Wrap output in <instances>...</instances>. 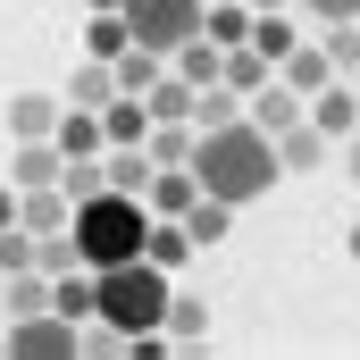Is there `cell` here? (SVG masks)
<instances>
[{"label": "cell", "instance_id": "cell-8", "mask_svg": "<svg viewBox=\"0 0 360 360\" xmlns=\"http://www.w3.org/2000/svg\"><path fill=\"white\" fill-rule=\"evenodd\" d=\"M243 117H252L260 134H285V126L302 117V92L285 84V76H269V84H260V92H243Z\"/></svg>", "mask_w": 360, "mask_h": 360}, {"label": "cell", "instance_id": "cell-28", "mask_svg": "<svg viewBox=\"0 0 360 360\" xmlns=\"http://www.w3.org/2000/svg\"><path fill=\"white\" fill-rule=\"evenodd\" d=\"M335 151H344V168H352V184H360V134H344Z\"/></svg>", "mask_w": 360, "mask_h": 360}, {"label": "cell", "instance_id": "cell-16", "mask_svg": "<svg viewBox=\"0 0 360 360\" xmlns=\"http://www.w3.org/2000/svg\"><path fill=\"white\" fill-rule=\"evenodd\" d=\"M51 143H59V160H92V151H101V117H92V109H59Z\"/></svg>", "mask_w": 360, "mask_h": 360}, {"label": "cell", "instance_id": "cell-13", "mask_svg": "<svg viewBox=\"0 0 360 360\" xmlns=\"http://www.w3.org/2000/svg\"><path fill=\"white\" fill-rule=\"evenodd\" d=\"M193 193H201V184H193V168H151V176H143V210H151V218H176Z\"/></svg>", "mask_w": 360, "mask_h": 360}, {"label": "cell", "instance_id": "cell-1", "mask_svg": "<svg viewBox=\"0 0 360 360\" xmlns=\"http://www.w3.org/2000/svg\"><path fill=\"white\" fill-rule=\"evenodd\" d=\"M193 184L218 193L226 210H252L260 193H276V134H260L252 117H226V126H193Z\"/></svg>", "mask_w": 360, "mask_h": 360}, {"label": "cell", "instance_id": "cell-27", "mask_svg": "<svg viewBox=\"0 0 360 360\" xmlns=\"http://www.w3.org/2000/svg\"><path fill=\"white\" fill-rule=\"evenodd\" d=\"M8 269H34V235L25 226H0V276Z\"/></svg>", "mask_w": 360, "mask_h": 360}, {"label": "cell", "instance_id": "cell-6", "mask_svg": "<svg viewBox=\"0 0 360 360\" xmlns=\"http://www.w3.org/2000/svg\"><path fill=\"white\" fill-rule=\"evenodd\" d=\"M352 109H360V84H344V76H327L319 92H302V117H310L327 143H344V134H352Z\"/></svg>", "mask_w": 360, "mask_h": 360}, {"label": "cell", "instance_id": "cell-25", "mask_svg": "<svg viewBox=\"0 0 360 360\" xmlns=\"http://www.w3.org/2000/svg\"><path fill=\"white\" fill-rule=\"evenodd\" d=\"M109 76H117V92H143L151 76H160V51H143V42H126V51L109 59Z\"/></svg>", "mask_w": 360, "mask_h": 360}, {"label": "cell", "instance_id": "cell-22", "mask_svg": "<svg viewBox=\"0 0 360 360\" xmlns=\"http://www.w3.org/2000/svg\"><path fill=\"white\" fill-rule=\"evenodd\" d=\"M51 310L84 327V319H92V269H59V276H51Z\"/></svg>", "mask_w": 360, "mask_h": 360}, {"label": "cell", "instance_id": "cell-29", "mask_svg": "<svg viewBox=\"0 0 360 360\" xmlns=\"http://www.w3.org/2000/svg\"><path fill=\"white\" fill-rule=\"evenodd\" d=\"M0 226H17V184H0Z\"/></svg>", "mask_w": 360, "mask_h": 360}, {"label": "cell", "instance_id": "cell-18", "mask_svg": "<svg viewBox=\"0 0 360 360\" xmlns=\"http://www.w3.org/2000/svg\"><path fill=\"white\" fill-rule=\"evenodd\" d=\"M201 34H210L218 51H235V42L252 34V8H243V0H201Z\"/></svg>", "mask_w": 360, "mask_h": 360}, {"label": "cell", "instance_id": "cell-12", "mask_svg": "<svg viewBox=\"0 0 360 360\" xmlns=\"http://www.w3.org/2000/svg\"><path fill=\"white\" fill-rule=\"evenodd\" d=\"M176 226L193 235V252H210V243H226V226H235V210H226L218 193H193V201L176 210Z\"/></svg>", "mask_w": 360, "mask_h": 360}, {"label": "cell", "instance_id": "cell-4", "mask_svg": "<svg viewBox=\"0 0 360 360\" xmlns=\"http://www.w3.org/2000/svg\"><path fill=\"white\" fill-rule=\"evenodd\" d=\"M126 34L168 59L184 34H201V0H126Z\"/></svg>", "mask_w": 360, "mask_h": 360}, {"label": "cell", "instance_id": "cell-30", "mask_svg": "<svg viewBox=\"0 0 360 360\" xmlns=\"http://www.w3.org/2000/svg\"><path fill=\"white\" fill-rule=\"evenodd\" d=\"M344 252H352V260H360V226H352V235H344Z\"/></svg>", "mask_w": 360, "mask_h": 360}, {"label": "cell", "instance_id": "cell-23", "mask_svg": "<svg viewBox=\"0 0 360 360\" xmlns=\"http://www.w3.org/2000/svg\"><path fill=\"white\" fill-rule=\"evenodd\" d=\"M143 109H151V126H160V117H193V84H184V76H151V84H143Z\"/></svg>", "mask_w": 360, "mask_h": 360}, {"label": "cell", "instance_id": "cell-24", "mask_svg": "<svg viewBox=\"0 0 360 360\" xmlns=\"http://www.w3.org/2000/svg\"><path fill=\"white\" fill-rule=\"evenodd\" d=\"M134 34H126V8H92V25H84V51L92 59H117Z\"/></svg>", "mask_w": 360, "mask_h": 360}, {"label": "cell", "instance_id": "cell-33", "mask_svg": "<svg viewBox=\"0 0 360 360\" xmlns=\"http://www.w3.org/2000/svg\"><path fill=\"white\" fill-rule=\"evenodd\" d=\"M352 76H360V68H352Z\"/></svg>", "mask_w": 360, "mask_h": 360}, {"label": "cell", "instance_id": "cell-14", "mask_svg": "<svg viewBox=\"0 0 360 360\" xmlns=\"http://www.w3.org/2000/svg\"><path fill=\"white\" fill-rule=\"evenodd\" d=\"M143 260H151V269H168V276H176L184 260H193V235H184L176 218H151V226H143Z\"/></svg>", "mask_w": 360, "mask_h": 360}, {"label": "cell", "instance_id": "cell-17", "mask_svg": "<svg viewBox=\"0 0 360 360\" xmlns=\"http://www.w3.org/2000/svg\"><path fill=\"white\" fill-rule=\"evenodd\" d=\"M243 42H252V51H260V59L276 68V59L302 42V34H293V17H285V8H252V34H243Z\"/></svg>", "mask_w": 360, "mask_h": 360}, {"label": "cell", "instance_id": "cell-10", "mask_svg": "<svg viewBox=\"0 0 360 360\" xmlns=\"http://www.w3.org/2000/svg\"><path fill=\"white\" fill-rule=\"evenodd\" d=\"M92 117H101V143H143V134H151V109H143V92H109Z\"/></svg>", "mask_w": 360, "mask_h": 360}, {"label": "cell", "instance_id": "cell-20", "mask_svg": "<svg viewBox=\"0 0 360 360\" xmlns=\"http://www.w3.org/2000/svg\"><path fill=\"white\" fill-rule=\"evenodd\" d=\"M276 76H285L293 92H319L327 76H335V68H327V51H319V42H293V51L276 59Z\"/></svg>", "mask_w": 360, "mask_h": 360}, {"label": "cell", "instance_id": "cell-31", "mask_svg": "<svg viewBox=\"0 0 360 360\" xmlns=\"http://www.w3.org/2000/svg\"><path fill=\"white\" fill-rule=\"evenodd\" d=\"M84 8H126V0H84Z\"/></svg>", "mask_w": 360, "mask_h": 360}, {"label": "cell", "instance_id": "cell-11", "mask_svg": "<svg viewBox=\"0 0 360 360\" xmlns=\"http://www.w3.org/2000/svg\"><path fill=\"white\" fill-rule=\"evenodd\" d=\"M327 151H335V143H327V134H319L310 117H293V126L276 134V176H302V168H319Z\"/></svg>", "mask_w": 360, "mask_h": 360}, {"label": "cell", "instance_id": "cell-3", "mask_svg": "<svg viewBox=\"0 0 360 360\" xmlns=\"http://www.w3.org/2000/svg\"><path fill=\"white\" fill-rule=\"evenodd\" d=\"M168 269H151L143 252L134 260H109V269H92V319H109L117 335H143V327H160V310H168Z\"/></svg>", "mask_w": 360, "mask_h": 360}, {"label": "cell", "instance_id": "cell-26", "mask_svg": "<svg viewBox=\"0 0 360 360\" xmlns=\"http://www.w3.org/2000/svg\"><path fill=\"white\" fill-rule=\"evenodd\" d=\"M117 92V76H109V59H92V68H76V84H68V109H101Z\"/></svg>", "mask_w": 360, "mask_h": 360}, {"label": "cell", "instance_id": "cell-32", "mask_svg": "<svg viewBox=\"0 0 360 360\" xmlns=\"http://www.w3.org/2000/svg\"><path fill=\"white\" fill-rule=\"evenodd\" d=\"M352 25H360V8H352Z\"/></svg>", "mask_w": 360, "mask_h": 360}, {"label": "cell", "instance_id": "cell-9", "mask_svg": "<svg viewBox=\"0 0 360 360\" xmlns=\"http://www.w3.org/2000/svg\"><path fill=\"white\" fill-rule=\"evenodd\" d=\"M160 335H168V352H193V344L210 335V302H201V293H168V310H160Z\"/></svg>", "mask_w": 360, "mask_h": 360}, {"label": "cell", "instance_id": "cell-15", "mask_svg": "<svg viewBox=\"0 0 360 360\" xmlns=\"http://www.w3.org/2000/svg\"><path fill=\"white\" fill-rule=\"evenodd\" d=\"M269 76H276V68L260 59V51H252V42H235V51H218V84H226V92H260Z\"/></svg>", "mask_w": 360, "mask_h": 360}, {"label": "cell", "instance_id": "cell-7", "mask_svg": "<svg viewBox=\"0 0 360 360\" xmlns=\"http://www.w3.org/2000/svg\"><path fill=\"white\" fill-rule=\"evenodd\" d=\"M59 168H68V160H59V143H51V134L8 143V184H17V193H25V184H59Z\"/></svg>", "mask_w": 360, "mask_h": 360}, {"label": "cell", "instance_id": "cell-5", "mask_svg": "<svg viewBox=\"0 0 360 360\" xmlns=\"http://www.w3.org/2000/svg\"><path fill=\"white\" fill-rule=\"evenodd\" d=\"M0 352H17V360H76V319L25 310V319H8V344Z\"/></svg>", "mask_w": 360, "mask_h": 360}, {"label": "cell", "instance_id": "cell-19", "mask_svg": "<svg viewBox=\"0 0 360 360\" xmlns=\"http://www.w3.org/2000/svg\"><path fill=\"white\" fill-rule=\"evenodd\" d=\"M51 126H59V101H51V92H17V101H8V143L51 134Z\"/></svg>", "mask_w": 360, "mask_h": 360}, {"label": "cell", "instance_id": "cell-21", "mask_svg": "<svg viewBox=\"0 0 360 360\" xmlns=\"http://www.w3.org/2000/svg\"><path fill=\"white\" fill-rule=\"evenodd\" d=\"M168 59H176V76H184L193 92H201V84H218V42H210V34H184Z\"/></svg>", "mask_w": 360, "mask_h": 360}, {"label": "cell", "instance_id": "cell-2", "mask_svg": "<svg viewBox=\"0 0 360 360\" xmlns=\"http://www.w3.org/2000/svg\"><path fill=\"white\" fill-rule=\"evenodd\" d=\"M143 226H151L143 193H117V184H101V193H84V201L68 210V235H76V260H84V269L134 260V252H143Z\"/></svg>", "mask_w": 360, "mask_h": 360}]
</instances>
